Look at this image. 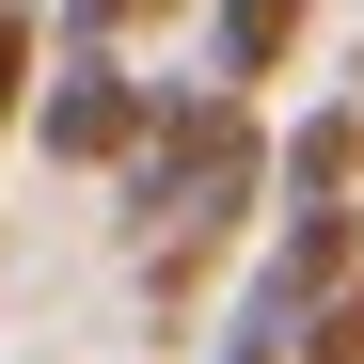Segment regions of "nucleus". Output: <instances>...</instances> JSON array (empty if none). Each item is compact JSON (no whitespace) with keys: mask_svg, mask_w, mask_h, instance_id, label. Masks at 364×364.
I'll list each match as a JSON object with an SVG mask.
<instances>
[{"mask_svg":"<svg viewBox=\"0 0 364 364\" xmlns=\"http://www.w3.org/2000/svg\"><path fill=\"white\" fill-rule=\"evenodd\" d=\"M159 95H174V80H143L127 48H64V64H48V95H32V159H48V174H95V191H111V174L143 159Z\"/></svg>","mask_w":364,"mask_h":364,"instance_id":"nucleus-1","label":"nucleus"},{"mask_svg":"<svg viewBox=\"0 0 364 364\" xmlns=\"http://www.w3.org/2000/svg\"><path fill=\"white\" fill-rule=\"evenodd\" d=\"M254 254H269L254 222H174V237H143V333H191L222 285H254Z\"/></svg>","mask_w":364,"mask_h":364,"instance_id":"nucleus-2","label":"nucleus"},{"mask_svg":"<svg viewBox=\"0 0 364 364\" xmlns=\"http://www.w3.org/2000/svg\"><path fill=\"white\" fill-rule=\"evenodd\" d=\"M301 32H317V0H206V80L269 111V80L301 64Z\"/></svg>","mask_w":364,"mask_h":364,"instance_id":"nucleus-3","label":"nucleus"},{"mask_svg":"<svg viewBox=\"0 0 364 364\" xmlns=\"http://www.w3.org/2000/svg\"><path fill=\"white\" fill-rule=\"evenodd\" d=\"M64 16V48H143L159 16H191V0H48Z\"/></svg>","mask_w":364,"mask_h":364,"instance_id":"nucleus-5","label":"nucleus"},{"mask_svg":"<svg viewBox=\"0 0 364 364\" xmlns=\"http://www.w3.org/2000/svg\"><path fill=\"white\" fill-rule=\"evenodd\" d=\"M301 364H364V285H348V301H317V317H301Z\"/></svg>","mask_w":364,"mask_h":364,"instance_id":"nucleus-6","label":"nucleus"},{"mask_svg":"<svg viewBox=\"0 0 364 364\" xmlns=\"http://www.w3.org/2000/svg\"><path fill=\"white\" fill-rule=\"evenodd\" d=\"M48 64H64V16H48V0H0V143L32 127V95H48Z\"/></svg>","mask_w":364,"mask_h":364,"instance_id":"nucleus-4","label":"nucleus"}]
</instances>
